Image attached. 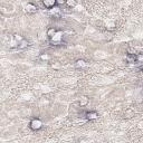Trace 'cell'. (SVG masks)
I'll return each mask as SVG.
<instances>
[{"label":"cell","instance_id":"cell-1","mask_svg":"<svg viewBox=\"0 0 143 143\" xmlns=\"http://www.w3.org/2000/svg\"><path fill=\"white\" fill-rule=\"evenodd\" d=\"M41 126H43V122L39 119H34V120H31V122L29 123V128L31 129L33 131H38L39 129H41Z\"/></svg>","mask_w":143,"mask_h":143},{"label":"cell","instance_id":"cell-2","mask_svg":"<svg viewBox=\"0 0 143 143\" xmlns=\"http://www.w3.org/2000/svg\"><path fill=\"white\" fill-rule=\"evenodd\" d=\"M50 40H52L53 44H60L61 41H63V33L57 31L52 38H50Z\"/></svg>","mask_w":143,"mask_h":143},{"label":"cell","instance_id":"cell-3","mask_svg":"<svg viewBox=\"0 0 143 143\" xmlns=\"http://www.w3.org/2000/svg\"><path fill=\"white\" fill-rule=\"evenodd\" d=\"M43 4L45 6V8L52 9V8L55 7V5H57V1L56 0H43Z\"/></svg>","mask_w":143,"mask_h":143},{"label":"cell","instance_id":"cell-4","mask_svg":"<svg viewBox=\"0 0 143 143\" xmlns=\"http://www.w3.org/2000/svg\"><path fill=\"white\" fill-rule=\"evenodd\" d=\"M85 116H86V119H87V120H89V121H92V120L97 119L99 114H97L95 111H91V112H86V113H85Z\"/></svg>","mask_w":143,"mask_h":143},{"label":"cell","instance_id":"cell-5","mask_svg":"<svg viewBox=\"0 0 143 143\" xmlns=\"http://www.w3.org/2000/svg\"><path fill=\"white\" fill-rule=\"evenodd\" d=\"M126 60L128 63H131V64H135L138 61V56L135 54H129L126 56Z\"/></svg>","mask_w":143,"mask_h":143},{"label":"cell","instance_id":"cell-6","mask_svg":"<svg viewBox=\"0 0 143 143\" xmlns=\"http://www.w3.org/2000/svg\"><path fill=\"white\" fill-rule=\"evenodd\" d=\"M26 10H27V12H29V13H34V12L37 11V7H36V5H34V4H28L27 7H26Z\"/></svg>","mask_w":143,"mask_h":143},{"label":"cell","instance_id":"cell-7","mask_svg":"<svg viewBox=\"0 0 143 143\" xmlns=\"http://www.w3.org/2000/svg\"><path fill=\"white\" fill-rule=\"evenodd\" d=\"M65 5L67 6V7H69V8H74L75 6L77 5V2H76V0H66Z\"/></svg>","mask_w":143,"mask_h":143},{"label":"cell","instance_id":"cell-8","mask_svg":"<svg viewBox=\"0 0 143 143\" xmlns=\"http://www.w3.org/2000/svg\"><path fill=\"white\" fill-rule=\"evenodd\" d=\"M28 46V41L27 40H25V39H22L21 41H19L18 43V48H25V47H27Z\"/></svg>","mask_w":143,"mask_h":143},{"label":"cell","instance_id":"cell-9","mask_svg":"<svg viewBox=\"0 0 143 143\" xmlns=\"http://www.w3.org/2000/svg\"><path fill=\"white\" fill-rule=\"evenodd\" d=\"M56 33H57V31H56V29H55V28H49V29H48V31H47V36H48L49 38H52V37L55 35Z\"/></svg>","mask_w":143,"mask_h":143},{"label":"cell","instance_id":"cell-10","mask_svg":"<svg viewBox=\"0 0 143 143\" xmlns=\"http://www.w3.org/2000/svg\"><path fill=\"white\" fill-rule=\"evenodd\" d=\"M83 66H85V61L83 59H78L76 61V67H83Z\"/></svg>","mask_w":143,"mask_h":143},{"label":"cell","instance_id":"cell-11","mask_svg":"<svg viewBox=\"0 0 143 143\" xmlns=\"http://www.w3.org/2000/svg\"><path fill=\"white\" fill-rule=\"evenodd\" d=\"M86 103H87V99H86V97H83V101L81 102V105H84V104H86Z\"/></svg>","mask_w":143,"mask_h":143},{"label":"cell","instance_id":"cell-12","mask_svg":"<svg viewBox=\"0 0 143 143\" xmlns=\"http://www.w3.org/2000/svg\"><path fill=\"white\" fill-rule=\"evenodd\" d=\"M56 1H57V5H64L66 0H56Z\"/></svg>","mask_w":143,"mask_h":143},{"label":"cell","instance_id":"cell-13","mask_svg":"<svg viewBox=\"0 0 143 143\" xmlns=\"http://www.w3.org/2000/svg\"><path fill=\"white\" fill-rule=\"evenodd\" d=\"M41 58H43V59H48V56H47V55H43V56H41Z\"/></svg>","mask_w":143,"mask_h":143}]
</instances>
